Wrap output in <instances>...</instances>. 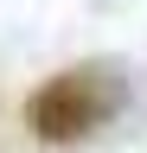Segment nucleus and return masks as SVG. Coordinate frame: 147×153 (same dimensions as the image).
I'll return each instance as SVG.
<instances>
[{
  "mask_svg": "<svg viewBox=\"0 0 147 153\" xmlns=\"http://www.w3.org/2000/svg\"><path fill=\"white\" fill-rule=\"evenodd\" d=\"M115 108H122V76L102 64H83V70H58L51 83L32 89L26 121L39 140H77V134L102 128Z\"/></svg>",
  "mask_w": 147,
  "mask_h": 153,
  "instance_id": "obj_1",
  "label": "nucleus"
}]
</instances>
